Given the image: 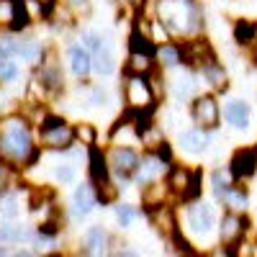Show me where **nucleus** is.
Returning a JSON list of instances; mask_svg holds the SVG:
<instances>
[{"label": "nucleus", "mask_w": 257, "mask_h": 257, "mask_svg": "<svg viewBox=\"0 0 257 257\" xmlns=\"http://www.w3.org/2000/svg\"><path fill=\"white\" fill-rule=\"evenodd\" d=\"M44 149L36 142V126L24 111L0 116V157L13 170L24 173L34 167Z\"/></svg>", "instance_id": "nucleus-1"}, {"label": "nucleus", "mask_w": 257, "mask_h": 257, "mask_svg": "<svg viewBox=\"0 0 257 257\" xmlns=\"http://www.w3.org/2000/svg\"><path fill=\"white\" fill-rule=\"evenodd\" d=\"M149 8L178 41L206 36V11L201 0H152Z\"/></svg>", "instance_id": "nucleus-2"}, {"label": "nucleus", "mask_w": 257, "mask_h": 257, "mask_svg": "<svg viewBox=\"0 0 257 257\" xmlns=\"http://www.w3.org/2000/svg\"><path fill=\"white\" fill-rule=\"evenodd\" d=\"M121 98H123V108H128V111H142V113H157L160 111V98L152 88V77L149 75L123 72Z\"/></svg>", "instance_id": "nucleus-3"}, {"label": "nucleus", "mask_w": 257, "mask_h": 257, "mask_svg": "<svg viewBox=\"0 0 257 257\" xmlns=\"http://www.w3.org/2000/svg\"><path fill=\"white\" fill-rule=\"evenodd\" d=\"M36 142L44 152H67L77 144L75 137V123H70L64 116L57 113H47L44 121L36 126Z\"/></svg>", "instance_id": "nucleus-4"}, {"label": "nucleus", "mask_w": 257, "mask_h": 257, "mask_svg": "<svg viewBox=\"0 0 257 257\" xmlns=\"http://www.w3.org/2000/svg\"><path fill=\"white\" fill-rule=\"evenodd\" d=\"M216 206H219L216 201H203V196L185 203V229L190 237L208 239L216 234V229H219Z\"/></svg>", "instance_id": "nucleus-5"}, {"label": "nucleus", "mask_w": 257, "mask_h": 257, "mask_svg": "<svg viewBox=\"0 0 257 257\" xmlns=\"http://www.w3.org/2000/svg\"><path fill=\"white\" fill-rule=\"evenodd\" d=\"M167 185L173 190L178 203L196 201V198L203 196V170L173 162V167H170V173H167Z\"/></svg>", "instance_id": "nucleus-6"}, {"label": "nucleus", "mask_w": 257, "mask_h": 257, "mask_svg": "<svg viewBox=\"0 0 257 257\" xmlns=\"http://www.w3.org/2000/svg\"><path fill=\"white\" fill-rule=\"evenodd\" d=\"M252 231V219L249 213H239V211H226L219 216V229H216V237L219 244L231 249L234 254H239V247H244V239L249 237Z\"/></svg>", "instance_id": "nucleus-7"}, {"label": "nucleus", "mask_w": 257, "mask_h": 257, "mask_svg": "<svg viewBox=\"0 0 257 257\" xmlns=\"http://www.w3.org/2000/svg\"><path fill=\"white\" fill-rule=\"evenodd\" d=\"M190 111V121L201 126V128H208V132H219L221 123H224V113H221V100L216 93H198L196 98L190 100L188 105Z\"/></svg>", "instance_id": "nucleus-8"}, {"label": "nucleus", "mask_w": 257, "mask_h": 257, "mask_svg": "<svg viewBox=\"0 0 257 257\" xmlns=\"http://www.w3.org/2000/svg\"><path fill=\"white\" fill-rule=\"evenodd\" d=\"M105 157L111 165V175L116 180H134L139 162H142V152L137 147H121V144H108L105 147Z\"/></svg>", "instance_id": "nucleus-9"}, {"label": "nucleus", "mask_w": 257, "mask_h": 257, "mask_svg": "<svg viewBox=\"0 0 257 257\" xmlns=\"http://www.w3.org/2000/svg\"><path fill=\"white\" fill-rule=\"evenodd\" d=\"M178 201H165V203H157V206H149L144 208V216L149 221V226H152L162 239H173L180 229V221H178V208H175Z\"/></svg>", "instance_id": "nucleus-10"}, {"label": "nucleus", "mask_w": 257, "mask_h": 257, "mask_svg": "<svg viewBox=\"0 0 257 257\" xmlns=\"http://www.w3.org/2000/svg\"><path fill=\"white\" fill-rule=\"evenodd\" d=\"M31 85H36L39 93L44 98H54V95H59L64 90V72H62L59 64L54 62L52 52L47 54L44 64H39V67H36V75H34Z\"/></svg>", "instance_id": "nucleus-11"}, {"label": "nucleus", "mask_w": 257, "mask_h": 257, "mask_svg": "<svg viewBox=\"0 0 257 257\" xmlns=\"http://www.w3.org/2000/svg\"><path fill=\"white\" fill-rule=\"evenodd\" d=\"M198 72L193 67H175V75L167 80V93L180 105H190V100L198 95Z\"/></svg>", "instance_id": "nucleus-12"}, {"label": "nucleus", "mask_w": 257, "mask_h": 257, "mask_svg": "<svg viewBox=\"0 0 257 257\" xmlns=\"http://www.w3.org/2000/svg\"><path fill=\"white\" fill-rule=\"evenodd\" d=\"M213 134H216V132H208V128H201V126L193 123L190 128H183V132H178L175 147L180 149L183 155L201 157V155H206L208 149L213 147Z\"/></svg>", "instance_id": "nucleus-13"}, {"label": "nucleus", "mask_w": 257, "mask_h": 257, "mask_svg": "<svg viewBox=\"0 0 257 257\" xmlns=\"http://www.w3.org/2000/svg\"><path fill=\"white\" fill-rule=\"evenodd\" d=\"M196 72H198V80L206 85V90L216 93V95L229 90V70H226V64L216 54L208 57L206 62H201L196 67Z\"/></svg>", "instance_id": "nucleus-14"}, {"label": "nucleus", "mask_w": 257, "mask_h": 257, "mask_svg": "<svg viewBox=\"0 0 257 257\" xmlns=\"http://www.w3.org/2000/svg\"><path fill=\"white\" fill-rule=\"evenodd\" d=\"M170 167H173V162L162 160L157 152H142V162H139V170L134 175V185H139V190H142L157 180H165Z\"/></svg>", "instance_id": "nucleus-15"}, {"label": "nucleus", "mask_w": 257, "mask_h": 257, "mask_svg": "<svg viewBox=\"0 0 257 257\" xmlns=\"http://www.w3.org/2000/svg\"><path fill=\"white\" fill-rule=\"evenodd\" d=\"M229 170L237 183H249L254 175H257V149L254 144L249 147H237L229 157Z\"/></svg>", "instance_id": "nucleus-16"}, {"label": "nucleus", "mask_w": 257, "mask_h": 257, "mask_svg": "<svg viewBox=\"0 0 257 257\" xmlns=\"http://www.w3.org/2000/svg\"><path fill=\"white\" fill-rule=\"evenodd\" d=\"M221 113H224V123L231 128V132H249L252 128V105L244 98H229L221 105Z\"/></svg>", "instance_id": "nucleus-17"}, {"label": "nucleus", "mask_w": 257, "mask_h": 257, "mask_svg": "<svg viewBox=\"0 0 257 257\" xmlns=\"http://www.w3.org/2000/svg\"><path fill=\"white\" fill-rule=\"evenodd\" d=\"M113 247V237L108 234V229L95 224L88 226L80 239V254H88V257H98V254H111Z\"/></svg>", "instance_id": "nucleus-18"}, {"label": "nucleus", "mask_w": 257, "mask_h": 257, "mask_svg": "<svg viewBox=\"0 0 257 257\" xmlns=\"http://www.w3.org/2000/svg\"><path fill=\"white\" fill-rule=\"evenodd\" d=\"M98 203H100V198H98V188H95V183H93L90 178L75 188V193H72V213H75V219L90 216Z\"/></svg>", "instance_id": "nucleus-19"}, {"label": "nucleus", "mask_w": 257, "mask_h": 257, "mask_svg": "<svg viewBox=\"0 0 257 257\" xmlns=\"http://www.w3.org/2000/svg\"><path fill=\"white\" fill-rule=\"evenodd\" d=\"M49 49L44 47V41H39L34 36H24V34H18V52H16V59H21L26 64V67L36 70L39 64H44Z\"/></svg>", "instance_id": "nucleus-20"}, {"label": "nucleus", "mask_w": 257, "mask_h": 257, "mask_svg": "<svg viewBox=\"0 0 257 257\" xmlns=\"http://www.w3.org/2000/svg\"><path fill=\"white\" fill-rule=\"evenodd\" d=\"M157 67L160 70H175V67H185V44L178 39H170L165 44H157L155 52Z\"/></svg>", "instance_id": "nucleus-21"}, {"label": "nucleus", "mask_w": 257, "mask_h": 257, "mask_svg": "<svg viewBox=\"0 0 257 257\" xmlns=\"http://www.w3.org/2000/svg\"><path fill=\"white\" fill-rule=\"evenodd\" d=\"M88 178L95 185H103V183L113 180L108 157H105V149H100L98 144L95 147H88Z\"/></svg>", "instance_id": "nucleus-22"}, {"label": "nucleus", "mask_w": 257, "mask_h": 257, "mask_svg": "<svg viewBox=\"0 0 257 257\" xmlns=\"http://www.w3.org/2000/svg\"><path fill=\"white\" fill-rule=\"evenodd\" d=\"M67 59H70V72L77 80H88L93 75V52H88L82 44H72L67 49Z\"/></svg>", "instance_id": "nucleus-23"}, {"label": "nucleus", "mask_w": 257, "mask_h": 257, "mask_svg": "<svg viewBox=\"0 0 257 257\" xmlns=\"http://www.w3.org/2000/svg\"><path fill=\"white\" fill-rule=\"evenodd\" d=\"M116 54H113V44L108 39L103 41V44L93 52V72L98 75V77H111L113 72H116Z\"/></svg>", "instance_id": "nucleus-24"}, {"label": "nucleus", "mask_w": 257, "mask_h": 257, "mask_svg": "<svg viewBox=\"0 0 257 257\" xmlns=\"http://www.w3.org/2000/svg\"><path fill=\"white\" fill-rule=\"evenodd\" d=\"M231 39L239 49H247V52L254 49V44H257V21L237 18L234 21V29H231Z\"/></svg>", "instance_id": "nucleus-25"}, {"label": "nucleus", "mask_w": 257, "mask_h": 257, "mask_svg": "<svg viewBox=\"0 0 257 257\" xmlns=\"http://www.w3.org/2000/svg\"><path fill=\"white\" fill-rule=\"evenodd\" d=\"M234 183H237V180H234L229 165L226 167H213L211 173H208V190H211V196H213V201H216V203H221V198L229 193V188Z\"/></svg>", "instance_id": "nucleus-26"}, {"label": "nucleus", "mask_w": 257, "mask_h": 257, "mask_svg": "<svg viewBox=\"0 0 257 257\" xmlns=\"http://www.w3.org/2000/svg\"><path fill=\"white\" fill-rule=\"evenodd\" d=\"M219 206H224L226 211L249 213V208H252V196H249L247 185H242V183H234V185L229 188V193L221 198V203H219Z\"/></svg>", "instance_id": "nucleus-27"}, {"label": "nucleus", "mask_w": 257, "mask_h": 257, "mask_svg": "<svg viewBox=\"0 0 257 257\" xmlns=\"http://www.w3.org/2000/svg\"><path fill=\"white\" fill-rule=\"evenodd\" d=\"M157 70V59L155 54H144V52H128L123 62V72H134V75H152Z\"/></svg>", "instance_id": "nucleus-28"}, {"label": "nucleus", "mask_w": 257, "mask_h": 257, "mask_svg": "<svg viewBox=\"0 0 257 257\" xmlns=\"http://www.w3.org/2000/svg\"><path fill=\"white\" fill-rule=\"evenodd\" d=\"M18 216H21V201H18L16 188H11V190H6L3 196H0V219L16 221Z\"/></svg>", "instance_id": "nucleus-29"}, {"label": "nucleus", "mask_w": 257, "mask_h": 257, "mask_svg": "<svg viewBox=\"0 0 257 257\" xmlns=\"http://www.w3.org/2000/svg\"><path fill=\"white\" fill-rule=\"evenodd\" d=\"M113 213H116V224H118L121 229H132L134 221L142 216L144 211H139V208L132 206V203H116V206H113Z\"/></svg>", "instance_id": "nucleus-30"}, {"label": "nucleus", "mask_w": 257, "mask_h": 257, "mask_svg": "<svg viewBox=\"0 0 257 257\" xmlns=\"http://www.w3.org/2000/svg\"><path fill=\"white\" fill-rule=\"evenodd\" d=\"M75 137H77V144H80V147H95L100 134H98L95 123L80 121V123H75Z\"/></svg>", "instance_id": "nucleus-31"}, {"label": "nucleus", "mask_w": 257, "mask_h": 257, "mask_svg": "<svg viewBox=\"0 0 257 257\" xmlns=\"http://www.w3.org/2000/svg\"><path fill=\"white\" fill-rule=\"evenodd\" d=\"M21 229L24 226H18L16 221L11 219H0V244H18L21 242Z\"/></svg>", "instance_id": "nucleus-32"}, {"label": "nucleus", "mask_w": 257, "mask_h": 257, "mask_svg": "<svg viewBox=\"0 0 257 257\" xmlns=\"http://www.w3.org/2000/svg\"><path fill=\"white\" fill-rule=\"evenodd\" d=\"M52 175H54L57 185H72V183H75V178H77L75 165H72V162H59V165H54Z\"/></svg>", "instance_id": "nucleus-33"}, {"label": "nucleus", "mask_w": 257, "mask_h": 257, "mask_svg": "<svg viewBox=\"0 0 257 257\" xmlns=\"http://www.w3.org/2000/svg\"><path fill=\"white\" fill-rule=\"evenodd\" d=\"M21 77V67L16 59H0V85H11Z\"/></svg>", "instance_id": "nucleus-34"}, {"label": "nucleus", "mask_w": 257, "mask_h": 257, "mask_svg": "<svg viewBox=\"0 0 257 257\" xmlns=\"http://www.w3.org/2000/svg\"><path fill=\"white\" fill-rule=\"evenodd\" d=\"M64 8H67L77 21H82V18L93 16V0H64Z\"/></svg>", "instance_id": "nucleus-35"}, {"label": "nucleus", "mask_w": 257, "mask_h": 257, "mask_svg": "<svg viewBox=\"0 0 257 257\" xmlns=\"http://www.w3.org/2000/svg\"><path fill=\"white\" fill-rule=\"evenodd\" d=\"M18 0H0V31H11Z\"/></svg>", "instance_id": "nucleus-36"}, {"label": "nucleus", "mask_w": 257, "mask_h": 257, "mask_svg": "<svg viewBox=\"0 0 257 257\" xmlns=\"http://www.w3.org/2000/svg\"><path fill=\"white\" fill-rule=\"evenodd\" d=\"M29 3L36 8V16L44 21H49L54 16V11L59 8V0H29Z\"/></svg>", "instance_id": "nucleus-37"}, {"label": "nucleus", "mask_w": 257, "mask_h": 257, "mask_svg": "<svg viewBox=\"0 0 257 257\" xmlns=\"http://www.w3.org/2000/svg\"><path fill=\"white\" fill-rule=\"evenodd\" d=\"M105 41V36L103 34H98V31H90V29H85L82 34H80V44L88 49V52H95L100 44Z\"/></svg>", "instance_id": "nucleus-38"}, {"label": "nucleus", "mask_w": 257, "mask_h": 257, "mask_svg": "<svg viewBox=\"0 0 257 257\" xmlns=\"http://www.w3.org/2000/svg\"><path fill=\"white\" fill-rule=\"evenodd\" d=\"M16 175H18V170H13V167H11V165H6V162H0V196H3L6 190H11V188H13Z\"/></svg>", "instance_id": "nucleus-39"}, {"label": "nucleus", "mask_w": 257, "mask_h": 257, "mask_svg": "<svg viewBox=\"0 0 257 257\" xmlns=\"http://www.w3.org/2000/svg\"><path fill=\"white\" fill-rule=\"evenodd\" d=\"M123 3H126L128 8H132V11L137 13V11H144L149 3H152V0H123Z\"/></svg>", "instance_id": "nucleus-40"}, {"label": "nucleus", "mask_w": 257, "mask_h": 257, "mask_svg": "<svg viewBox=\"0 0 257 257\" xmlns=\"http://www.w3.org/2000/svg\"><path fill=\"white\" fill-rule=\"evenodd\" d=\"M6 254H11V252L6 249V244H0V257H6Z\"/></svg>", "instance_id": "nucleus-41"}, {"label": "nucleus", "mask_w": 257, "mask_h": 257, "mask_svg": "<svg viewBox=\"0 0 257 257\" xmlns=\"http://www.w3.org/2000/svg\"><path fill=\"white\" fill-rule=\"evenodd\" d=\"M249 54H252V59L257 62V44H254V49H249Z\"/></svg>", "instance_id": "nucleus-42"}, {"label": "nucleus", "mask_w": 257, "mask_h": 257, "mask_svg": "<svg viewBox=\"0 0 257 257\" xmlns=\"http://www.w3.org/2000/svg\"><path fill=\"white\" fill-rule=\"evenodd\" d=\"M254 149H257V142H254Z\"/></svg>", "instance_id": "nucleus-43"}, {"label": "nucleus", "mask_w": 257, "mask_h": 257, "mask_svg": "<svg viewBox=\"0 0 257 257\" xmlns=\"http://www.w3.org/2000/svg\"><path fill=\"white\" fill-rule=\"evenodd\" d=\"M0 162H3V157H0Z\"/></svg>", "instance_id": "nucleus-44"}]
</instances>
